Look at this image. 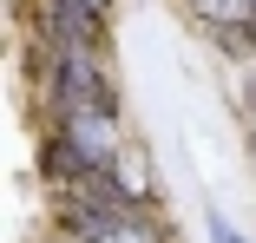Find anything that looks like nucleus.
I'll return each instance as SVG.
<instances>
[{
    "mask_svg": "<svg viewBox=\"0 0 256 243\" xmlns=\"http://www.w3.org/2000/svg\"><path fill=\"white\" fill-rule=\"evenodd\" d=\"M40 178L46 184H53L60 190V198H66V190H79V178H86V158H79V144H72V132L60 125V118H46V132H40Z\"/></svg>",
    "mask_w": 256,
    "mask_h": 243,
    "instance_id": "nucleus-1",
    "label": "nucleus"
},
{
    "mask_svg": "<svg viewBox=\"0 0 256 243\" xmlns=\"http://www.w3.org/2000/svg\"><path fill=\"white\" fill-rule=\"evenodd\" d=\"M210 236H217V243H243V236H236V224H230L224 210H210Z\"/></svg>",
    "mask_w": 256,
    "mask_h": 243,
    "instance_id": "nucleus-2",
    "label": "nucleus"
},
{
    "mask_svg": "<svg viewBox=\"0 0 256 243\" xmlns=\"http://www.w3.org/2000/svg\"><path fill=\"white\" fill-rule=\"evenodd\" d=\"M72 7H86L92 20H106V14H112V0H72Z\"/></svg>",
    "mask_w": 256,
    "mask_h": 243,
    "instance_id": "nucleus-3",
    "label": "nucleus"
}]
</instances>
